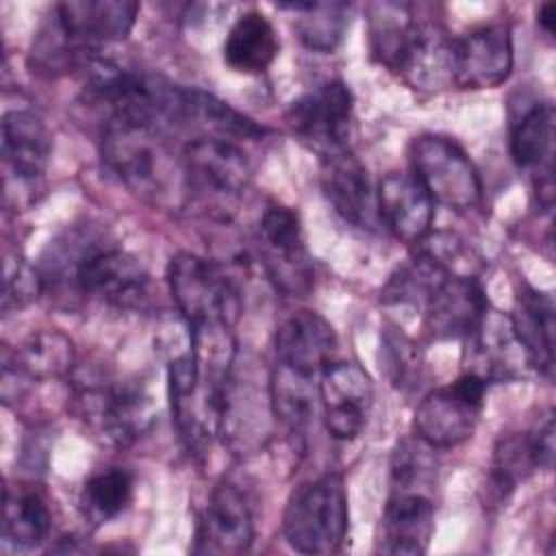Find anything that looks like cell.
I'll list each match as a JSON object with an SVG mask.
<instances>
[{
    "instance_id": "cell-30",
    "label": "cell",
    "mask_w": 556,
    "mask_h": 556,
    "mask_svg": "<svg viewBox=\"0 0 556 556\" xmlns=\"http://www.w3.org/2000/svg\"><path fill=\"white\" fill-rule=\"evenodd\" d=\"M135 480L132 473L122 467H109L83 484L80 508L83 515L93 523H106L122 515L132 502Z\"/></svg>"
},
{
    "instance_id": "cell-17",
    "label": "cell",
    "mask_w": 556,
    "mask_h": 556,
    "mask_svg": "<svg viewBox=\"0 0 556 556\" xmlns=\"http://www.w3.org/2000/svg\"><path fill=\"white\" fill-rule=\"evenodd\" d=\"M434 532V502L426 489L391 486L382 519L378 552L417 556L430 545Z\"/></svg>"
},
{
    "instance_id": "cell-16",
    "label": "cell",
    "mask_w": 556,
    "mask_h": 556,
    "mask_svg": "<svg viewBox=\"0 0 556 556\" xmlns=\"http://www.w3.org/2000/svg\"><path fill=\"white\" fill-rule=\"evenodd\" d=\"M426 328L437 339H471L489 302L476 276H445L424 302Z\"/></svg>"
},
{
    "instance_id": "cell-23",
    "label": "cell",
    "mask_w": 556,
    "mask_h": 556,
    "mask_svg": "<svg viewBox=\"0 0 556 556\" xmlns=\"http://www.w3.org/2000/svg\"><path fill=\"white\" fill-rule=\"evenodd\" d=\"M510 326L519 345L528 356V363L543 374H552V365H554L552 298L534 287H523L515 300Z\"/></svg>"
},
{
    "instance_id": "cell-2",
    "label": "cell",
    "mask_w": 556,
    "mask_h": 556,
    "mask_svg": "<svg viewBox=\"0 0 556 556\" xmlns=\"http://www.w3.org/2000/svg\"><path fill=\"white\" fill-rule=\"evenodd\" d=\"M100 159L113 178L146 200L165 202L185 187L182 161L174 159L159 128L106 119Z\"/></svg>"
},
{
    "instance_id": "cell-20",
    "label": "cell",
    "mask_w": 556,
    "mask_h": 556,
    "mask_svg": "<svg viewBox=\"0 0 556 556\" xmlns=\"http://www.w3.org/2000/svg\"><path fill=\"white\" fill-rule=\"evenodd\" d=\"M274 350L276 363L308 376H319L324 367L332 363L337 334L319 313L298 311L278 326Z\"/></svg>"
},
{
    "instance_id": "cell-14",
    "label": "cell",
    "mask_w": 556,
    "mask_h": 556,
    "mask_svg": "<svg viewBox=\"0 0 556 556\" xmlns=\"http://www.w3.org/2000/svg\"><path fill=\"white\" fill-rule=\"evenodd\" d=\"M254 539V521L245 495L228 480L219 482L204 506L195 528V554L230 556L248 552Z\"/></svg>"
},
{
    "instance_id": "cell-12",
    "label": "cell",
    "mask_w": 556,
    "mask_h": 556,
    "mask_svg": "<svg viewBox=\"0 0 556 556\" xmlns=\"http://www.w3.org/2000/svg\"><path fill=\"white\" fill-rule=\"evenodd\" d=\"M384 65L419 91L445 89L454 83V39L437 22L413 15Z\"/></svg>"
},
{
    "instance_id": "cell-19",
    "label": "cell",
    "mask_w": 556,
    "mask_h": 556,
    "mask_svg": "<svg viewBox=\"0 0 556 556\" xmlns=\"http://www.w3.org/2000/svg\"><path fill=\"white\" fill-rule=\"evenodd\" d=\"M380 224L404 243H421L432 228L434 202L413 174L391 172L376 191Z\"/></svg>"
},
{
    "instance_id": "cell-33",
    "label": "cell",
    "mask_w": 556,
    "mask_h": 556,
    "mask_svg": "<svg viewBox=\"0 0 556 556\" xmlns=\"http://www.w3.org/2000/svg\"><path fill=\"white\" fill-rule=\"evenodd\" d=\"M554 15H556L554 2H543L536 11V22L545 35H554Z\"/></svg>"
},
{
    "instance_id": "cell-1",
    "label": "cell",
    "mask_w": 556,
    "mask_h": 556,
    "mask_svg": "<svg viewBox=\"0 0 556 556\" xmlns=\"http://www.w3.org/2000/svg\"><path fill=\"white\" fill-rule=\"evenodd\" d=\"M137 2L70 0L50 9L35 43L46 67L87 65L102 46L124 41L135 26Z\"/></svg>"
},
{
    "instance_id": "cell-24",
    "label": "cell",
    "mask_w": 556,
    "mask_h": 556,
    "mask_svg": "<svg viewBox=\"0 0 556 556\" xmlns=\"http://www.w3.org/2000/svg\"><path fill=\"white\" fill-rule=\"evenodd\" d=\"M510 156L521 169L539 174L536 187L554 182V106L549 102H534L510 130Z\"/></svg>"
},
{
    "instance_id": "cell-13",
    "label": "cell",
    "mask_w": 556,
    "mask_h": 556,
    "mask_svg": "<svg viewBox=\"0 0 556 556\" xmlns=\"http://www.w3.org/2000/svg\"><path fill=\"white\" fill-rule=\"evenodd\" d=\"M317 391L328 432L339 441L358 437L374 402L369 374L358 363H330L319 374Z\"/></svg>"
},
{
    "instance_id": "cell-26",
    "label": "cell",
    "mask_w": 556,
    "mask_h": 556,
    "mask_svg": "<svg viewBox=\"0 0 556 556\" xmlns=\"http://www.w3.org/2000/svg\"><path fill=\"white\" fill-rule=\"evenodd\" d=\"M76 350L70 337L59 330L30 332L9 365L24 380H50L74 371Z\"/></svg>"
},
{
    "instance_id": "cell-31",
    "label": "cell",
    "mask_w": 556,
    "mask_h": 556,
    "mask_svg": "<svg viewBox=\"0 0 556 556\" xmlns=\"http://www.w3.org/2000/svg\"><path fill=\"white\" fill-rule=\"evenodd\" d=\"M43 276L28 265L22 256H7L4 280H2V308L4 313L13 308H24L39 298L43 291Z\"/></svg>"
},
{
    "instance_id": "cell-4",
    "label": "cell",
    "mask_w": 556,
    "mask_h": 556,
    "mask_svg": "<svg viewBox=\"0 0 556 556\" xmlns=\"http://www.w3.org/2000/svg\"><path fill=\"white\" fill-rule=\"evenodd\" d=\"M54 252L70 258V269L54 276H70L72 289L109 306L135 311L148 302L150 276L126 250L104 243H54Z\"/></svg>"
},
{
    "instance_id": "cell-27",
    "label": "cell",
    "mask_w": 556,
    "mask_h": 556,
    "mask_svg": "<svg viewBox=\"0 0 556 556\" xmlns=\"http://www.w3.org/2000/svg\"><path fill=\"white\" fill-rule=\"evenodd\" d=\"M52 530V515L43 495L35 489H7L4 493V526L7 545L30 549L41 545Z\"/></svg>"
},
{
    "instance_id": "cell-21",
    "label": "cell",
    "mask_w": 556,
    "mask_h": 556,
    "mask_svg": "<svg viewBox=\"0 0 556 556\" xmlns=\"http://www.w3.org/2000/svg\"><path fill=\"white\" fill-rule=\"evenodd\" d=\"M552 458L554 417L549 413L536 430L506 434L497 441L491 467V486L495 495L502 500L536 469H552Z\"/></svg>"
},
{
    "instance_id": "cell-3",
    "label": "cell",
    "mask_w": 556,
    "mask_h": 556,
    "mask_svg": "<svg viewBox=\"0 0 556 556\" xmlns=\"http://www.w3.org/2000/svg\"><path fill=\"white\" fill-rule=\"evenodd\" d=\"M74 410L104 443L128 447L154 424V402L143 384L100 371H72Z\"/></svg>"
},
{
    "instance_id": "cell-18",
    "label": "cell",
    "mask_w": 556,
    "mask_h": 556,
    "mask_svg": "<svg viewBox=\"0 0 556 556\" xmlns=\"http://www.w3.org/2000/svg\"><path fill=\"white\" fill-rule=\"evenodd\" d=\"M321 189L332 208L352 226L369 232L380 226L369 174L350 150L321 159Z\"/></svg>"
},
{
    "instance_id": "cell-11",
    "label": "cell",
    "mask_w": 556,
    "mask_h": 556,
    "mask_svg": "<svg viewBox=\"0 0 556 556\" xmlns=\"http://www.w3.org/2000/svg\"><path fill=\"white\" fill-rule=\"evenodd\" d=\"M180 161L185 189L215 204L237 200L252 178L248 154L226 137L200 135L191 139Z\"/></svg>"
},
{
    "instance_id": "cell-25",
    "label": "cell",
    "mask_w": 556,
    "mask_h": 556,
    "mask_svg": "<svg viewBox=\"0 0 556 556\" xmlns=\"http://www.w3.org/2000/svg\"><path fill=\"white\" fill-rule=\"evenodd\" d=\"M278 54V35L261 11L241 13L224 41V61L239 74H263Z\"/></svg>"
},
{
    "instance_id": "cell-10",
    "label": "cell",
    "mask_w": 556,
    "mask_h": 556,
    "mask_svg": "<svg viewBox=\"0 0 556 556\" xmlns=\"http://www.w3.org/2000/svg\"><path fill=\"white\" fill-rule=\"evenodd\" d=\"M352 111L354 98L348 85L326 80L295 98L285 119L291 132L324 159L348 150Z\"/></svg>"
},
{
    "instance_id": "cell-7",
    "label": "cell",
    "mask_w": 556,
    "mask_h": 556,
    "mask_svg": "<svg viewBox=\"0 0 556 556\" xmlns=\"http://www.w3.org/2000/svg\"><path fill=\"white\" fill-rule=\"evenodd\" d=\"M413 176L432 202L465 213L482 202V180L465 150L443 135H419L410 143Z\"/></svg>"
},
{
    "instance_id": "cell-6",
    "label": "cell",
    "mask_w": 556,
    "mask_h": 556,
    "mask_svg": "<svg viewBox=\"0 0 556 556\" xmlns=\"http://www.w3.org/2000/svg\"><path fill=\"white\" fill-rule=\"evenodd\" d=\"M167 282L187 326H235L241 300L228 276L211 261L180 252L167 265Z\"/></svg>"
},
{
    "instance_id": "cell-28",
    "label": "cell",
    "mask_w": 556,
    "mask_h": 556,
    "mask_svg": "<svg viewBox=\"0 0 556 556\" xmlns=\"http://www.w3.org/2000/svg\"><path fill=\"white\" fill-rule=\"evenodd\" d=\"M308 374L276 363L269 378V402L276 419L291 432H304L315 408V387Z\"/></svg>"
},
{
    "instance_id": "cell-9",
    "label": "cell",
    "mask_w": 556,
    "mask_h": 556,
    "mask_svg": "<svg viewBox=\"0 0 556 556\" xmlns=\"http://www.w3.org/2000/svg\"><path fill=\"white\" fill-rule=\"evenodd\" d=\"M486 378L467 371L454 382L430 391L415 410L413 428L428 447H454L467 441L482 415Z\"/></svg>"
},
{
    "instance_id": "cell-5",
    "label": "cell",
    "mask_w": 556,
    "mask_h": 556,
    "mask_svg": "<svg viewBox=\"0 0 556 556\" xmlns=\"http://www.w3.org/2000/svg\"><path fill=\"white\" fill-rule=\"evenodd\" d=\"M348 532V493L339 473L300 484L285 508L282 534L302 554H334Z\"/></svg>"
},
{
    "instance_id": "cell-29",
    "label": "cell",
    "mask_w": 556,
    "mask_h": 556,
    "mask_svg": "<svg viewBox=\"0 0 556 556\" xmlns=\"http://www.w3.org/2000/svg\"><path fill=\"white\" fill-rule=\"evenodd\" d=\"M280 9L295 13V33L315 52H332L339 46L350 13L345 2H289Z\"/></svg>"
},
{
    "instance_id": "cell-8",
    "label": "cell",
    "mask_w": 556,
    "mask_h": 556,
    "mask_svg": "<svg viewBox=\"0 0 556 556\" xmlns=\"http://www.w3.org/2000/svg\"><path fill=\"white\" fill-rule=\"evenodd\" d=\"M261 263L285 295L302 298L313 289L315 271L298 213L285 204L265 206L256 228Z\"/></svg>"
},
{
    "instance_id": "cell-32",
    "label": "cell",
    "mask_w": 556,
    "mask_h": 556,
    "mask_svg": "<svg viewBox=\"0 0 556 556\" xmlns=\"http://www.w3.org/2000/svg\"><path fill=\"white\" fill-rule=\"evenodd\" d=\"M384 350H389V374L393 378L395 384H404L410 376V371H415L417 361L413 354V343L408 339H404L402 334H387L384 337Z\"/></svg>"
},
{
    "instance_id": "cell-15",
    "label": "cell",
    "mask_w": 556,
    "mask_h": 556,
    "mask_svg": "<svg viewBox=\"0 0 556 556\" xmlns=\"http://www.w3.org/2000/svg\"><path fill=\"white\" fill-rule=\"evenodd\" d=\"M513 70V37L502 22L484 24L454 41V85L493 89Z\"/></svg>"
},
{
    "instance_id": "cell-22",
    "label": "cell",
    "mask_w": 556,
    "mask_h": 556,
    "mask_svg": "<svg viewBox=\"0 0 556 556\" xmlns=\"http://www.w3.org/2000/svg\"><path fill=\"white\" fill-rule=\"evenodd\" d=\"M52 152V132L48 124L33 111H9L2 119V156L4 172L43 178L48 156Z\"/></svg>"
}]
</instances>
